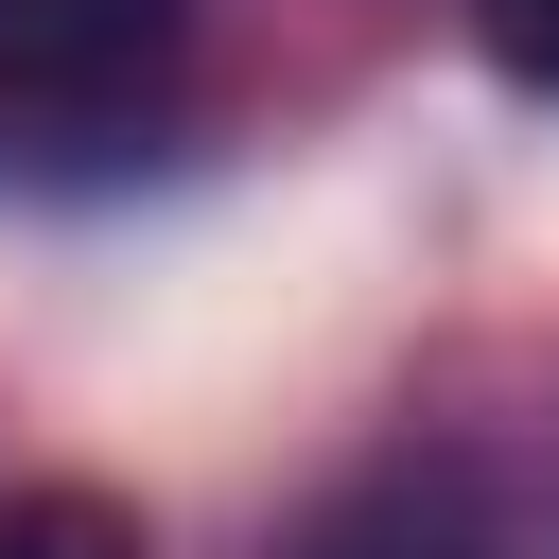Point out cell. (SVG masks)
Returning a JSON list of instances; mask_svg holds the SVG:
<instances>
[{
    "label": "cell",
    "instance_id": "cell-1",
    "mask_svg": "<svg viewBox=\"0 0 559 559\" xmlns=\"http://www.w3.org/2000/svg\"><path fill=\"white\" fill-rule=\"evenodd\" d=\"M192 0H0V157H122L175 105Z\"/></svg>",
    "mask_w": 559,
    "mask_h": 559
},
{
    "label": "cell",
    "instance_id": "cell-2",
    "mask_svg": "<svg viewBox=\"0 0 559 559\" xmlns=\"http://www.w3.org/2000/svg\"><path fill=\"white\" fill-rule=\"evenodd\" d=\"M297 559H507V542H489L472 472H384V489H349Z\"/></svg>",
    "mask_w": 559,
    "mask_h": 559
},
{
    "label": "cell",
    "instance_id": "cell-3",
    "mask_svg": "<svg viewBox=\"0 0 559 559\" xmlns=\"http://www.w3.org/2000/svg\"><path fill=\"white\" fill-rule=\"evenodd\" d=\"M0 559H140V524L87 489H35V507H0Z\"/></svg>",
    "mask_w": 559,
    "mask_h": 559
},
{
    "label": "cell",
    "instance_id": "cell-4",
    "mask_svg": "<svg viewBox=\"0 0 559 559\" xmlns=\"http://www.w3.org/2000/svg\"><path fill=\"white\" fill-rule=\"evenodd\" d=\"M472 17H489V52H507L542 105H559V0H472Z\"/></svg>",
    "mask_w": 559,
    "mask_h": 559
}]
</instances>
